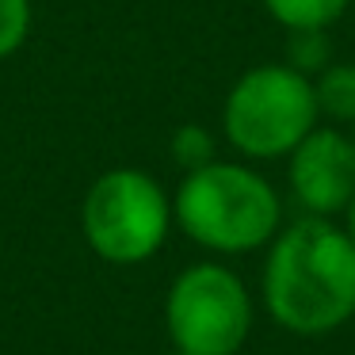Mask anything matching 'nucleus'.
<instances>
[{
    "label": "nucleus",
    "mask_w": 355,
    "mask_h": 355,
    "mask_svg": "<svg viewBox=\"0 0 355 355\" xmlns=\"http://www.w3.org/2000/svg\"><path fill=\"white\" fill-rule=\"evenodd\" d=\"M263 306L294 336H324L355 317V241L306 214L279 230L263 260Z\"/></svg>",
    "instance_id": "f257e3e1"
},
{
    "label": "nucleus",
    "mask_w": 355,
    "mask_h": 355,
    "mask_svg": "<svg viewBox=\"0 0 355 355\" xmlns=\"http://www.w3.org/2000/svg\"><path fill=\"white\" fill-rule=\"evenodd\" d=\"M172 222L210 252L245 256L271 245L283 225V202L248 164L210 161L180 180L172 195Z\"/></svg>",
    "instance_id": "f03ea898"
},
{
    "label": "nucleus",
    "mask_w": 355,
    "mask_h": 355,
    "mask_svg": "<svg viewBox=\"0 0 355 355\" xmlns=\"http://www.w3.org/2000/svg\"><path fill=\"white\" fill-rule=\"evenodd\" d=\"M313 80L286 62L241 73L222 107V130L237 153L252 161L291 157V149L317 126Z\"/></svg>",
    "instance_id": "7ed1b4c3"
},
{
    "label": "nucleus",
    "mask_w": 355,
    "mask_h": 355,
    "mask_svg": "<svg viewBox=\"0 0 355 355\" xmlns=\"http://www.w3.org/2000/svg\"><path fill=\"white\" fill-rule=\"evenodd\" d=\"M172 230V199L149 172L111 168L92 180L80 202L85 245L115 268H134L161 252Z\"/></svg>",
    "instance_id": "20e7f679"
},
{
    "label": "nucleus",
    "mask_w": 355,
    "mask_h": 355,
    "mask_svg": "<svg viewBox=\"0 0 355 355\" xmlns=\"http://www.w3.org/2000/svg\"><path fill=\"white\" fill-rule=\"evenodd\" d=\"M164 324L184 355H237L252 329V298L225 263H191L168 286Z\"/></svg>",
    "instance_id": "39448f33"
},
{
    "label": "nucleus",
    "mask_w": 355,
    "mask_h": 355,
    "mask_svg": "<svg viewBox=\"0 0 355 355\" xmlns=\"http://www.w3.org/2000/svg\"><path fill=\"white\" fill-rule=\"evenodd\" d=\"M286 180L306 214L332 218L347 210L355 199V138L336 126H313L291 149Z\"/></svg>",
    "instance_id": "423d86ee"
},
{
    "label": "nucleus",
    "mask_w": 355,
    "mask_h": 355,
    "mask_svg": "<svg viewBox=\"0 0 355 355\" xmlns=\"http://www.w3.org/2000/svg\"><path fill=\"white\" fill-rule=\"evenodd\" d=\"M352 0H263L268 16L286 31H329Z\"/></svg>",
    "instance_id": "0eeeda50"
},
{
    "label": "nucleus",
    "mask_w": 355,
    "mask_h": 355,
    "mask_svg": "<svg viewBox=\"0 0 355 355\" xmlns=\"http://www.w3.org/2000/svg\"><path fill=\"white\" fill-rule=\"evenodd\" d=\"M317 111L332 123H355V65H324L313 80Z\"/></svg>",
    "instance_id": "6e6552de"
},
{
    "label": "nucleus",
    "mask_w": 355,
    "mask_h": 355,
    "mask_svg": "<svg viewBox=\"0 0 355 355\" xmlns=\"http://www.w3.org/2000/svg\"><path fill=\"white\" fill-rule=\"evenodd\" d=\"M172 161L184 172H195V168H202V164L218 161L214 157V134H210L207 126H195V123L180 126V130L172 134Z\"/></svg>",
    "instance_id": "1a4fd4ad"
},
{
    "label": "nucleus",
    "mask_w": 355,
    "mask_h": 355,
    "mask_svg": "<svg viewBox=\"0 0 355 355\" xmlns=\"http://www.w3.org/2000/svg\"><path fill=\"white\" fill-rule=\"evenodd\" d=\"M329 54L332 50H329L324 31H291V39H286V65L306 73V77L321 73L329 65Z\"/></svg>",
    "instance_id": "9d476101"
},
{
    "label": "nucleus",
    "mask_w": 355,
    "mask_h": 355,
    "mask_svg": "<svg viewBox=\"0 0 355 355\" xmlns=\"http://www.w3.org/2000/svg\"><path fill=\"white\" fill-rule=\"evenodd\" d=\"M31 35V0H0V58H12Z\"/></svg>",
    "instance_id": "9b49d317"
},
{
    "label": "nucleus",
    "mask_w": 355,
    "mask_h": 355,
    "mask_svg": "<svg viewBox=\"0 0 355 355\" xmlns=\"http://www.w3.org/2000/svg\"><path fill=\"white\" fill-rule=\"evenodd\" d=\"M347 237L355 241V199L347 202Z\"/></svg>",
    "instance_id": "f8f14e48"
},
{
    "label": "nucleus",
    "mask_w": 355,
    "mask_h": 355,
    "mask_svg": "<svg viewBox=\"0 0 355 355\" xmlns=\"http://www.w3.org/2000/svg\"><path fill=\"white\" fill-rule=\"evenodd\" d=\"M168 355H184V352H176V347H172V352H168Z\"/></svg>",
    "instance_id": "ddd939ff"
}]
</instances>
